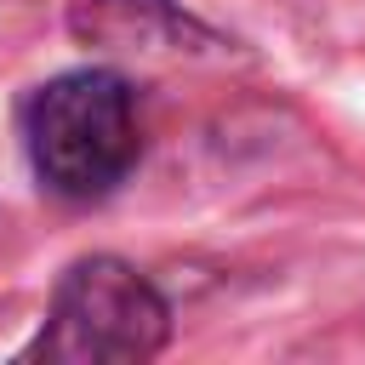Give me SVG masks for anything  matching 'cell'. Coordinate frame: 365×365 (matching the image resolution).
<instances>
[{
    "instance_id": "1",
    "label": "cell",
    "mask_w": 365,
    "mask_h": 365,
    "mask_svg": "<svg viewBox=\"0 0 365 365\" xmlns=\"http://www.w3.org/2000/svg\"><path fill=\"white\" fill-rule=\"evenodd\" d=\"M34 177L57 200H103L137 165V97L114 68H68L23 103Z\"/></svg>"
},
{
    "instance_id": "2",
    "label": "cell",
    "mask_w": 365,
    "mask_h": 365,
    "mask_svg": "<svg viewBox=\"0 0 365 365\" xmlns=\"http://www.w3.org/2000/svg\"><path fill=\"white\" fill-rule=\"evenodd\" d=\"M171 342V302L120 257H80L46 308L23 359L51 365H143Z\"/></svg>"
},
{
    "instance_id": "3",
    "label": "cell",
    "mask_w": 365,
    "mask_h": 365,
    "mask_svg": "<svg viewBox=\"0 0 365 365\" xmlns=\"http://www.w3.org/2000/svg\"><path fill=\"white\" fill-rule=\"evenodd\" d=\"M74 40L108 51H171V57H222V34L171 0H74Z\"/></svg>"
}]
</instances>
